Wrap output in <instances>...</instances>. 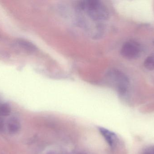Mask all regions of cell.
<instances>
[{"label": "cell", "mask_w": 154, "mask_h": 154, "mask_svg": "<svg viewBox=\"0 0 154 154\" xmlns=\"http://www.w3.org/2000/svg\"><path fill=\"white\" fill-rule=\"evenodd\" d=\"M80 11L83 12L93 22L100 23L108 18L107 9L101 2L96 0L81 1L78 5Z\"/></svg>", "instance_id": "cell-1"}, {"label": "cell", "mask_w": 154, "mask_h": 154, "mask_svg": "<svg viewBox=\"0 0 154 154\" xmlns=\"http://www.w3.org/2000/svg\"><path fill=\"white\" fill-rule=\"evenodd\" d=\"M144 154H152V153H150V152H146V153H145Z\"/></svg>", "instance_id": "cell-10"}, {"label": "cell", "mask_w": 154, "mask_h": 154, "mask_svg": "<svg viewBox=\"0 0 154 154\" xmlns=\"http://www.w3.org/2000/svg\"><path fill=\"white\" fill-rule=\"evenodd\" d=\"M144 66L146 69L152 71L154 70V56L147 57L144 61Z\"/></svg>", "instance_id": "cell-8"}, {"label": "cell", "mask_w": 154, "mask_h": 154, "mask_svg": "<svg viewBox=\"0 0 154 154\" xmlns=\"http://www.w3.org/2000/svg\"><path fill=\"white\" fill-rule=\"evenodd\" d=\"M108 79L117 87L118 91L121 94L126 93L129 81L126 76L117 70H111L107 73Z\"/></svg>", "instance_id": "cell-2"}, {"label": "cell", "mask_w": 154, "mask_h": 154, "mask_svg": "<svg viewBox=\"0 0 154 154\" xmlns=\"http://www.w3.org/2000/svg\"><path fill=\"white\" fill-rule=\"evenodd\" d=\"M4 128V123L2 118L0 117V131H2Z\"/></svg>", "instance_id": "cell-9"}, {"label": "cell", "mask_w": 154, "mask_h": 154, "mask_svg": "<svg viewBox=\"0 0 154 154\" xmlns=\"http://www.w3.org/2000/svg\"><path fill=\"white\" fill-rule=\"evenodd\" d=\"M11 107L7 103L0 104V116L5 117L9 115L11 113Z\"/></svg>", "instance_id": "cell-7"}, {"label": "cell", "mask_w": 154, "mask_h": 154, "mask_svg": "<svg viewBox=\"0 0 154 154\" xmlns=\"http://www.w3.org/2000/svg\"><path fill=\"white\" fill-rule=\"evenodd\" d=\"M139 47L134 42H125L121 49V55L127 58L132 59L137 57L139 53Z\"/></svg>", "instance_id": "cell-3"}, {"label": "cell", "mask_w": 154, "mask_h": 154, "mask_svg": "<svg viewBox=\"0 0 154 154\" xmlns=\"http://www.w3.org/2000/svg\"><path fill=\"white\" fill-rule=\"evenodd\" d=\"M7 127L10 134H15L20 131L21 128L20 124L16 118H11L7 122Z\"/></svg>", "instance_id": "cell-5"}, {"label": "cell", "mask_w": 154, "mask_h": 154, "mask_svg": "<svg viewBox=\"0 0 154 154\" xmlns=\"http://www.w3.org/2000/svg\"><path fill=\"white\" fill-rule=\"evenodd\" d=\"M18 44L23 49L29 51H34L36 50V47L32 43L23 40H19L18 41Z\"/></svg>", "instance_id": "cell-6"}, {"label": "cell", "mask_w": 154, "mask_h": 154, "mask_svg": "<svg viewBox=\"0 0 154 154\" xmlns=\"http://www.w3.org/2000/svg\"><path fill=\"white\" fill-rule=\"evenodd\" d=\"M99 130L101 135L111 147L115 146L117 142V137L113 132L103 127H99Z\"/></svg>", "instance_id": "cell-4"}]
</instances>
